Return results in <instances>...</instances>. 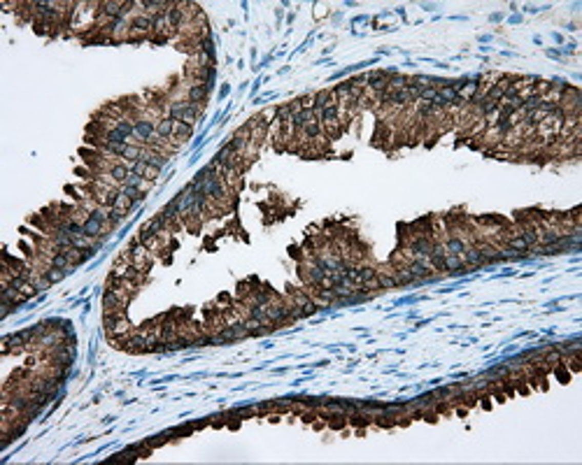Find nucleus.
I'll return each instance as SVG.
<instances>
[{
	"instance_id": "obj_1",
	"label": "nucleus",
	"mask_w": 582,
	"mask_h": 465,
	"mask_svg": "<svg viewBox=\"0 0 582 465\" xmlns=\"http://www.w3.org/2000/svg\"><path fill=\"white\" fill-rule=\"evenodd\" d=\"M198 114H200V107L191 105L189 100H172L170 105H168V116H170L172 121H184V123H189V126H193Z\"/></svg>"
},
{
	"instance_id": "obj_2",
	"label": "nucleus",
	"mask_w": 582,
	"mask_h": 465,
	"mask_svg": "<svg viewBox=\"0 0 582 465\" xmlns=\"http://www.w3.org/2000/svg\"><path fill=\"white\" fill-rule=\"evenodd\" d=\"M156 137V121L147 119V116H137L135 119V140L142 147H149Z\"/></svg>"
},
{
	"instance_id": "obj_3",
	"label": "nucleus",
	"mask_w": 582,
	"mask_h": 465,
	"mask_svg": "<svg viewBox=\"0 0 582 465\" xmlns=\"http://www.w3.org/2000/svg\"><path fill=\"white\" fill-rule=\"evenodd\" d=\"M266 312H268V324H287V321H291L287 303H270L266 307Z\"/></svg>"
},
{
	"instance_id": "obj_4",
	"label": "nucleus",
	"mask_w": 582,
	"mask_h": 465,
	"mask_svg": "<svg viewBox=\"0 0 582 465\" xmlns=\"http://www.w3.org/2000/svg\"><path fill=\"white\" fill-rule=\"evenodd\" d=\"M208 91H210L208 84L193 81V84L187 89V100L191 102V105H198V107H200V102H205V98H208Z\"/></svg>"
},
{
	"instance_id": "obj_5",
	"label": "nucleus",
	"mask_w": 582,
	"mask_h": 465,
	"mask_svg": "<svg viewBox=\"0 0 582 465\" xmlns=\"http://www.w3.org/2000/svg\"><path fill=\"white\" fill-rule=\"evenodd\" d=\"M291 298H294V305H298V307L305 312V316L317 312V303H314L308 293H303V291H291Z\"/></svg>"
},
{
	"instance_id": "obj_6",
	"label": "nucleus",
	"mask_w": 582,
	"mask_h": 465,
	"mask_svg": "<svg viewBox=\"0 0 582 465\" xmlns=\"http://www.w3.org/2000/svg\"><path fill=\"white\" fill-rule=\"evenodd\" d=\"M0 293H3V300H7V303H12V305H26V295L21 293L19 288H14V286H10V284H3V288H0Z\"/></svg>"
},
{
	"instance_id": "obj_7",
	"label": "nucleus",
	"mask_w": 582,
	"mask_h": 465,
	"mask_svg": "<svg viewBox=\"0 0 582 465\" xmlns=\"http://www.w3.org/2000/svg\"><path fill=\"white\" fill-rule=\"evenodd\" d=\"M461 258H464V265H471V268H480V265H485V258H482L480 249L477 247H466L464 253H461Z\"/></svg>"
},
{
	"instance_id": "obj_8",
	"label": "nucleus",
	"mask_w": 582,
	"mask_h": 465,
	"mask_svg": "<svg viewBox=\"0 0 582 465\" xmlns=\"http://www.w3.org/2000/svg\"><path fill=\"white\" fill-rule=\"evenodd\" d=\"M172 131H175V121H172L170 116H161V119L156 121V137L158 140H170Z\"/></svg>"
},
{
	"instance_id": "obj_9",
	"label": "nucleus",
	"mask_w": 582,
	"mask_h": 465,
	"mask_svg": "<svg viewBox=\"0 0 582 465\" xmlns=\"http://www.w3.org/2000/svg\"><path fill=\"white\" fill-rule=\"evenodd\" d=\"M443 247H445L447 253L461 256V253H464V249L468 247V244H466V240H461V238H456V235H452V238H447L445 242H443Z\"/></svg>"
},
{
	"instance_id": "obj_10",
	"label": "nucleus",
	"mask_w": 582,
	"mask_h": 465,
	"mask_svg": "<svg viewBox=\"0 0 582 465\" xmlns=\"http://www.w3.org/2000/svg\"><path fill=\"white\" fill-rule=\"evenodd\" d=\"M322 131H324L322 121H310V123H305V128L298 135H303L305 140H317V137H322Z\"/></svg>"
},
{
	"instance_id": "obj_11",
	"label": "nucleus",
	"mask_w": 582,
	"mask_h": 465,
	"mask_svg": "<svg viewBox=\"0 0 582 465\" xmlns=\"http://www.w3.org/2000/svg\"><path fill=\"white\" fill-rule=\"evenodd\" d=\"M193 133V126H189V123L184 121H175V131H172V140H177V142H184L189 140Z\"/></svg>"
},
{
	"instance_id": "obj_12",
	"label": "nucleus",
	"mask_w": 582,
	"mask_h": 465,
	"mask_svg": "<svg viewBox=\"0 0 582 465\" xmlns=\"http://www.w3.org/2000/svg\"><path fill=\"white\" fill-rule=\"evenodd\" d=\"M40 274L47 279L49 284H56V282H61L63 274H66V270H58V268H51V265H47V268L40 270Z\"/></svg>"
},
{
	"instance_id": "obj_13",
	"label": "nucleus",
	"mask_w": 582,
	"mask_h": 465,
	"mask_svg": "<svg viewBox=\"0 0 582 465\" xmlns=\"http://www.w3.org/2000/svg\"><path fill=\"white\" fill-rule=\"evenodd\" d=\"M377 282H380V288H394V286H398L391 270H377Z\"/></svg>"
},
{
	"instance_id": "obj_14",
	"label": "nucleus",
	"mask_w": 582,
	"mask_h": 465,
	"mask_svg": "<svg viewBox=\"0 0 582 465\" xmlns=\"http://www.w3.org/2000/svg\"><path fill=\"white\" fill-rule=\"evenodd\" d=\"M119 191H122V193H124V196H126V198H131V200L135 202V205H137V202L142 200V198H145V191H142V188H135V186H126V184H122V186H119Z\"/></svg>"
},
{
	"instance_id": "obj_15",
	"label": "nucleus",
	"mask_w": 582,
	"mask_h": 465,
	"mask_svg": "<svg viewBox=\"0 0 582 465\" xmlns=\"http://www.w3.org/2000/svg\"><path fill=\"white\" fill-rule=\"evenodd\" d=\"M410 84V77H405V75H391L389 77V89L391 91H400V89H405V86Z\"/></svg>"
},
{
	"instance_id": "obj_16",
	"label": "nucleus",
	"mask_w": 582,
	"mask_h": 465,
	"mask_svg": "<svg viewBox=\"0 0 582 465\" xmlns=\"http://www.w3.org/2000/svg\"><path fill=\"white\" fill-rule=\"evenodd\" d=\"M126 186H135V188H142L145 191V186H147V179L140 177V175H135V172H128V177H126Z\"/></svg>"
},
{
	"instance_id": "obj_17",
	"label": "nucleus",
	"mask_w": 582,
	"mask_h": 465,
	"mask_svg": "<svg viewBox=\"0 0 582 465\" xmlns=\"http://www.w3.org/2000/svg\"><path fill=\"white\" fill-rule=\"evenodd\" d=\"M377 277V268H373V265H361L359 268V279H361V284L364 282H370V279H375Z\"/></svg>"
},
{
	"instance_id": "obj_18",
	"label": "nucleus",
	"mask_w": 582,
	"mask_h": 465,
	"mask_svg": "<svg viewBox=\"0 0 582 465\" xmlns=\"http://www.w3.org/2000/svg\"><path fill=\"white\" fill-rule=\"evenodd\" d=\"M147 167H149V163H145V161H135V163H131V172H135V175H140V177H145V172H147Z\"/></svg>"
},
{
	"instance_id": "obj_19",
	"label": "nucleus",
	"mask_w": 582,
	"mask_h": 465,
	"mask_svg": "<svg viewBox=\"0 0 582 465\" xmlns=\"http://www.w3.org/2000/svg\"><path fill=\"white\" fill-rule=\"evenodd\" d=\"M559 361H561V351H559V349H554V351H550V354L545 356V363H547V365H557Z\"/></svg>"
}]
</instances>
